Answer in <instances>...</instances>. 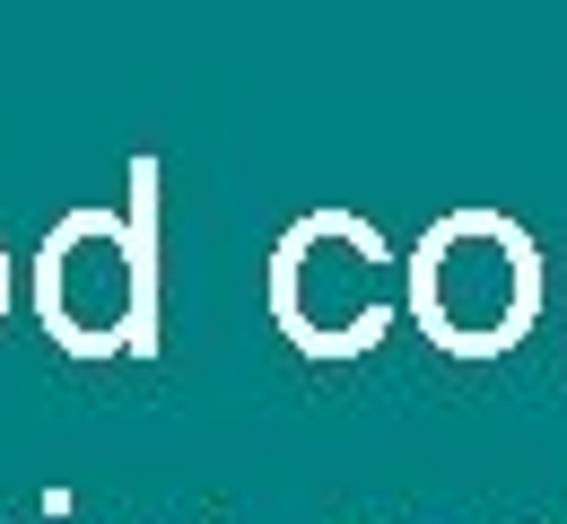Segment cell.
I'll list each match as a JSON object with an SVG mask.
<instances>
[{"label": "cell", "instance_id": "obj_1", "mask_svg": "<svg viewBox=\"0 0 567 524\" xmlns=\"http://www.w3.org/2000/svg\"><path fill=\"white\" fill-rule=\"evenodd\" d=\"M157 210H166V166L132 157L123 210L79 202L53 219V236L27 263V289L44 332L71 359H157L166 280H157Z\"/></svg>", "mask_w": 567, "mask_h": 524}, {"label": "cell", "instance_id": "obj_2", "mask_svg": "<svg viewBox=\"0 0 567 524\" xmlns=\"http://www.w3.org/2000/svg\"><path fill=\"white\" fill-rule=\"evenodd\" d=\"M402 271H411V332L445 359H506L542 323V289H550L533 227L481 202L427 219Z\"/></svg>", "mask_w": 567, "mask_h": 524}, {"label": "cell", "instance_id": "obj_3", "mask_svg": "<svg viewBox=\"0 0 567 524\" xmlns=\"http://www.w3.org/2000/svg\"><path fill=\"white\" fill-rule=\"evenodd\" d=\"M271 323L306 359H367L393 323H411V271L367 210H306L271 245Z\"/></svg>", "mask_w": 567, "mask_h": 524}, {"label": "cell", "instance_id": "obj_4", "mask_svg": "<svg viewBox=\"0 0 567 524\" xmlns=\"http://www.w3.org/2000/svg\"><path fill=\"white\" fill-rule=\"evenodd\" d=\"M9 298H18V263H9V245H0V323H9Z\"/></svg>", "mask_w": 567, "mask_h": 524}]
</instances>
